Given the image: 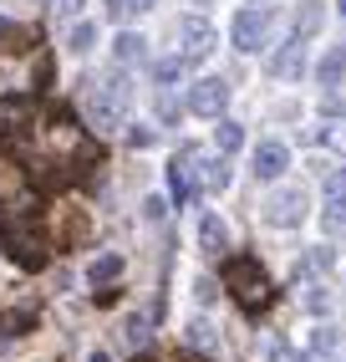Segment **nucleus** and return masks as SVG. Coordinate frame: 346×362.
I'll return each instance as SVG.
<instances>
[{
    "mask_svg": "<svg viewBox=\"0 0 346 362\" xmlns=\"http://www.w3.org/2000/svg\"><path fill=\"white\" fill-rule=\"evenodd\" d=\"M128 103H133V87H128V77H122V71H107V77L87 82V117H92V128H97V133L122 128V117H128Z\"/></svg>",
    "mask_w": 346,
    "mask_h": 362,
    "instance_id": "f257e3e1",
    "label": "nucleus"
},
{
    "mask_svg": "<svg viewBox=\"0 0 346 362\" xmlns=\"http://www.w3.org/2000/svg\"><path fill=\"white\" fill-rule=\"evenodd\" d=\"M0 240H6V250H11V260L20 265V271H41L46 265V235L36 230L31 214L0 209Z\"/></svg>",
    "mask_w": 346,
    "mask_h": 362,
    "instance_id": "f03ea898",
    "label": "nucleus"
},
{
    "mask_svg": "<svg viewBox=\"0 0 346 362\" xmlns=\"http://www.w3.org/2000/svg\"><path fill=\"white\" fill-rule=\"evenodd\" d=\"M225 286H229V296H234L244 311L270 306V281H265V271H260L255 255H229V260H225Z\"/></svg>",
    "mask_w": 346,
    "mask_h": 362,
    "instance_id": "7ed1b4c3",
    "label": "nucleus"
},
{
    "mask_svg": "<svg viewBox=\"0 0 346 362\" xmlns=\"http://www.w3.org/2000/svg\"><path fill=\"white\" fill-rule=\"evenodd\" d=\"M214 46H219V36H214V26L204 16H184L179 21V57L184 62H204Z\"/></svg>",
    "mask_w": 346,
    "mask_h": 362,
    "instance_id": "20e7f679",
    "label": "nucleus"
},
{
    "mask_svg": "<svg viewBox=\"0 0 346 362\" xmlns=\"http://www.w3.org/2000/svg\"><path fill=\"white\" fill-rule=\"evenodd\" d=\"M199 163H204L199 148H184L179 158L168 163V189H173V199H179V204H189L193 189H199Z\"/></svg>",
    "mask_w": 346,
    "mask_h": 362,
    "instance_id": "39448f33",
    "label": "nucleus"
},
{
    "mask_svg": "<svg viewBox=\"0 0 346 362\" xmlns=\"http://www.w3.org/2000/svg\"><path fill=\"white\" fill-rule=\"evenodd\" d=\"M225 103H229V82L225 77H204V82H193V92H189V107L199 117H219Z\"/></svg>",
    "mask_w": 346,
    "mask_h": 362,
    "instance_id": "423d86ee",
    "label": "nucleus"
},
{
    "mask_svg": "<svg viewBox=\"0 0 346 362\" xmlns=\"http://www.w3.org/2000/svg\"><path fill=\"white\" fill-rule=\"evenodd\" d=\"M265 220H270V225H280V230L301 225V220H306V194H301V189H280V194L265 204Z\"/></svg>",
    "mask_w": 346,
    "mask_h": 362,
    "instance_id": "0eeeda50",
    "label": "nucleus"
},
{
    "mask_svg": "<svg viewBox=\"0 0 346 362\" xmlns=\"http://www.w3.org/2000/svg\"><path fill=\"white\" fill-rule=\"evenodd\" d=\"M260 41H265V11L244 6L234 16V46H239V52H260Z\"/></svg>",
    "mask_w": 346,
    "mask_h": 362,
    "instance_id": "6e6552de",
    "label": "nucleus"
},
{
    "mask_svg": "<svg viewBox=\"0 0 346 362\" xmlns=\"http://www.w3.org/2000/svg\"><path fill=\"white\" fill-rule=\"evenodd\" d=\"M285 163H290L285 143H260V148H255V179H280Z\"/></svg>",
    "mask_w": 346,
    "mask_h": 362,
    "instance_id": "1a4fd4ad",
    "label": "nucleus"
},
{
    "mask_svg": "<svg viewBox=\"0 0 346 362\" xmlns=\"http://www.w3.org/2000/svg\"><path fill=\"white\" fill-rule=\"evenodd\" d=\"M301 66H306V41L290 36V46H285L275 62H270V71H275V77H301Z\"/></svg>",
    "mask_w": 346,
    "mask_h": 362,
    "instance_id": "9d476101",
    "label": "nucleus"
},
{
    "mask_svg": "<svg viewBox=\"0 0 346 362\" xmlns=\"http://www.w3.org/2000/svg\"><path fill=\"white\" fill-rule=\"evenodd\" d=\"M199 240H204V250H229V230H225V220H219V214H204Z\"/></svg>",
    "mask_w": 346,
    "mask_h": 362,
    "instance_id": "9b49d317",
    "label": "nucleus"
},
{
    "mask_svg": "<svg viewBox=\"0 0 346 362\" xmlns=\"http://www.w3.org/2000/svg\"><path fill=\"white\" fill-rule=\"evenodd\" d=\"M117 276H122V255H97V260H92V271H87L92 286H112Z\"/></svg>",
    "mask_w": 346,
    "mask_h": 362,
    "instance_id": "f8f14e48",
    "label": "nucleus"
},
{
    "mask_svg": "<svg viewBox=\"0 0 346 362\" xmlns=\"http://www.w3.org/2000/svg\"><path fill=\"white\" fill-rule=\"evenodd\" d=\"M143 46H148L143 36H133V31H122V36L112 41V57H117L122 66H133V62H143Z\"/></svg>",
    "mask_w": 346,
    "mask_h": 362,
    "instance_id": "ddd939ff",
    "label": "nucleus"
},
{
    "mask_svg": "<svg viewBox=\"0 0 346 362\" xmlns=\"http://www.w3.org/2000/svg\"><path fill=\"white\" fill-rule=\"evenodd\" d=\"M199 184H204V189H225V184H229L225 158H204V163H199Z\"/></svg>",
    "mask_w": 346,
    "mask_h": 362,
    "instance_id": "4468645a",
    "label": "nucleus"
},
{
    "mask_svg": "<svg viewBox=\"0 0 346 362\" xmlns=\"http://www.w3.org/2000/svg\"><path fill=\"white\" fill-rule=\"evenodd\" d=\"M214 143H219V153H234L239 143H244V128L239 123H219V133H214Z\"/></svg>",
    "mask_w": 346,
    "mask_h": 362,
    "instance_id": "2eb2a0df",
    "label": "nucleus"
},
{
    "mask_svg": "<svg viewBox=\"0 0 346 362\" xmlns=\"http://www.w3.org/2000/svg\"><path fill=\"white\" fill-rule=\"evenodd\" d=\"M184 66H189V62H184L179 52H173V57H163L153 71H158V82H179V77H184Z\"/></svg>",
    "mask_w": 346,
    "mask_h": 362,
    "instance_id": "dca6fc26",
    "label": "nucleus"
},
{
    "mask_svg": "<svg viewBox=\"0 0 346 362\" xmlns=\"http://www.w3.org/2000/svg\"><path fill=\"white\" fill-rule=\"evenodd\" d=\"M189 332H193V337H189V342H193V347H204V352H209V347H219V332H214L209 322H193Z\"/></svg>",
    "mask_w": 346,
    "mask_h": 362,
    "instance_id": "f3484780",
    "label": "nucleus"
},
{
    "mask_svg": "<svg viewBox=\"0 0 346 362\" xmlns=\"http://www.w3.org/2000/svg\"><path fill=\"white\" fill-rule=\"evenodd\" d=\"M311 347H316L321 357H336V347H341V342H336V332H331V327H316V337H311Z\"/></svg>",
    "mask_w": 346,
    "mask_h": 362,
    "instance_id": "a211bd4d",
    "label": "nucleus"
},
{
    "mask_svg": "<svg viewBox=\"0 0 346 362\" xmlns=\"http://www.w3.org/2000/svg\"><path fill=\"white\" fill-rule=\"evenodd\" d=\"M16 41H31V31L11 26V21H0V52H16Z\"/></svg>",
    "mask_w": 346,
    "mask_h": 362,
    "instance_id": "6ab92c4d",
    "label": "nucleus"
},
{
    "mask_svg": "<svg viewBox=\"0 0 346 362\" xmlns=\"http://www.w3.org/2000/svg\"><path fill=\"white\" fill-rule=\"evenodd\" d=\"M341 71H346V57H341V52H331L326 62H321V82H326V87H331V82L341 77Z\"/></svg>",
    "mask_w": 346,
    "mask_h": 362,
    "instance_id": "aec40b11",
    "label": "nucleus"
},
{
    "mask_svg": "<svg viewBox=\"0 0 346 362\" xmlns=\"http://www.w3.org/2000/svg\"><path fill=\"white\" fill-rule=\"evenodd\" d=\"M148 0H107V16L112 21H122V16H133V11H143Z\"/></svg>",
    "mask_w": 346,
    "mask_h": 362,
    "instance_id": "412c9836",
    "label": "nucleus"
},
{
    "mask_svg": "<svg viewBox=\"0 0 346 362\" xmlns=\"http://www.w3.org/2000/svg\"><path fill=\"white\" fill-rule=\"evenodd\" d=\"M316 26H321V11H316V6H306V16H301V21H295V36H301V41H306V36H311Z\"/></svg>",
    "mask_w": 346,
    "mask_h": 362,
    "instance_id": "4be33fe9",
    "label": "nucleus"
},
{
    "mask_svg": "<svg viewBox=\"0 0 346 362\" xmlns=\"http://www.w3.org/2000/svg\"><path fill=\"white\" fill-rule=\"evenodd\" d=\"M122 337H128V342H133V347H138V352H143V347H148V342H153V332H148V327H143V322H128V332H122Z\"/></svg>",
    "mask_w": 346,
    "mask_h": 362,
    "instance_id": "5701e85b",
    "label": "nucleus"
},
{
    "mask_svg": "<svg viewBox=\"0 0 346 362\" xmlns=\"http://www.w3.org/2000/svg\"><path fill=\"white\" fill-rule=\"evenodd\" d=\"M326 199L331 204H346V174H331L326 179Z\"/></svg>",
    "mask_w": 346,
    "mask_h": 362,
    "instance_id": "b1692460",
    "label": "nucleus"
},
{
    "mask_svg": "<svg viewBox=\"0 0 346 362\" xmlns=\"http://www.w3.org/2000/svg\"><path fill=\"white\" fill-rule=\"evenodd\" d=\"M92 26H87V21H77V31H71V52H87V46H92Z\"/></svg>",
    "mask_w": 346,
    "mask_h": 362,
    "instance_id": "393cba45",
    "label": "nucleus"
},
{
    "mask_svg": "<svg viewBox=\"0 0 346 362\" xmlns=\"http://www.w3.org/2000/svg\"><path fill=\"white\" fill-rule=\"evenodd\" d=\"M306 306H311V311H326V306H331V296L321 291V286H311V291H306Z\"/></svg>",
    "mask_w": 346,
    "mask_h": 362,
    "instance_id": "a878e982",
    "label": "nucleus"
},
{
    "mask_svg": "<svg viewBox=\"0 0 346 362\" xmlns=\"http://www.w3.org/2000/svg\"><path fill=\"white\" fill-rule=\"evenodd\" d=\"M270 362H301V357H295L285 342H270Z\"/></svg>",
    "mask_w": 346,
    "mask_h": 362,
    "instance_id": "bb28decb",
    "label": "nucleus"
},
{
    "mask_svg": "<svg viewBox=\"0 0 346 362\" xmlns=\"http://www.w3.org/2000/svg\"><path fill=\"white\" fill-rule=\"evenodd\" d=\"M128 138H133V148H148V143H153V133H148V128H133Z\"/></svg>",
    "mask_w": 346,
    "mask_h": 362,
    "instance_id": "cd10ccee",
    "label": "nucleus"
},
{
    "mask_svg": "<svg viewBox=\"0 0 346 362\" xmlns=\"http://www.w3.org/2000/svg\"><path fill=\"white\" fill-rule=\"evenodd\" d=\"M52 6H56L61 16H77V11H82V0H52Z\"/></svg>",
    "mask_w": 346,
    "mask_h": 362,
    "instance_id": "c85d7f7f",
    "label": "nucleus"
},
{
    "mask_svg": "<svg viewBox=\"0 0 346 362\" xmlns=\"http://www.w3.org/2000/svg\"><path fill=\"white\" fill-rule=\"evenodd\" d=\"M87 362H107V352H92V357H87Z\"/></svg>",
    "mask_w": 346,
    "mask_h": 362,
    "instance_id": "c756f323",
    "label": "nucleus"
},
{
    "mask_svg": "<svg viewBox=\"0 0 346 362\" xmlns=\"http://www.w3.org/2000/svg\"><path fill=\"white\" fill-rule=\"evenodd\" d=\"M133 362H153V357H133Z\"/></svg>",
    "mask_w": 346,
    "mask_h": 362,
    "instance_id": "7c9ffc66",
    "label": "nucleus"
},
{
    "mask_svg": "<svg viewBox=\"0 0 346 362\" xmlns=\"http://www.w3.org/2000/svg\"><path fill=\"white\" fill-rule=\"evenodd\" d=\"M341 16H346V0H341Z\"/></svg>",
    "mask_w": 346,
    "mask_h": 362,
    "instance_id": "2f4dec72",
    "label": "nucleus"
}]
</instances>
